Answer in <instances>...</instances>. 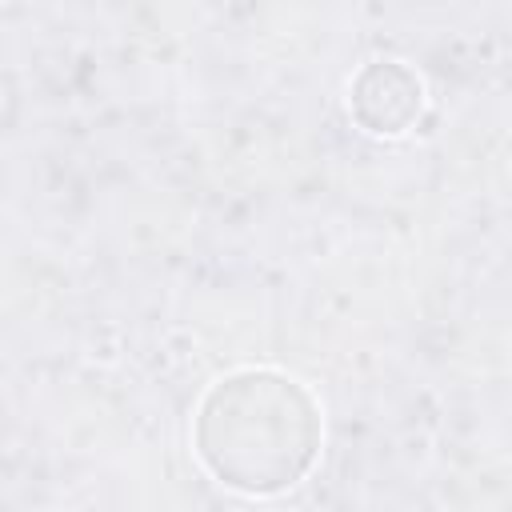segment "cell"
<instances>
[{
  "instance_id": "cell-1",
  "label": "cell",
  "mask_w": 512,
  "mask_h": 512,
  "mask_svg": "<svg viewBox=\"0 0 512 512\" xmlns=\"http://www.w3.org/2000/svg\"><path fill=\"white\" fill-rule=\"evenodd\" d=\"M320 408L304 384L272 368H240L208 388L196 412V456L244 496L300 484L320 452Z\"/></svg>"
},
{
  "instance_id": "cell-2",
  "label": "cell",
  "mask_w": 512,
  "mask_h": 512,
  "mask_svg": "<svg viewBox=\"0 0 512 512\" xmlns=\"http://www.w3.org/2000/svg\"><path fill=\"white\" fill-rule=\"evenodd\" d=\"M352 120L372 136H400L420 120L424 84L400 60H372L352 76L348 88Z\"/></svg>"
}]
</instances>
